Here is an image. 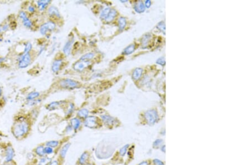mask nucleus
Here are the masks:
<instances>
[{"instance_id":"f257e3e1","label":"nucleus","mask_w":251,"mask_h":165,"mask_svg":"<svg viewBox=\"0 0 251 165\" xmlns=\"http://www.w3.org/2000/svg\"><path fill=\"white\" fill-rule=\"evenodd\" d=\"M32 129V121L26 115L19 113L16 115L11 127V133L17 141H22L26 139Z\"/></svg>"},{"instance_id":"f03ea898","label":"nucleus","mask_w":251,"mask_h":165,"mask_svg":"<svg viewBox=\"0 0 251 165\" xmlns=\"http://www.w3.org/2000/svg\"><path fill=\"white\" fill-rule=\"evenodd\" d=\"M0 156L5 162H11L15 160L16 151L12 142L0 141Z\"/></svg>"},{"instance_id":"7ed1b4c3","label":"nucleus","mask_w":251,"mask_h":165,"mask_svg":"<svg viewBox=\"0 0 251 165\" xmlns=\"http://www.w3.org/2000/svg\"><path fill=\"white\" fill-rule=\"evenodd\" d=\"M59 85L64 89L73 90L80 86L78 82L71 79H63L59 82Z\"/></svg>"},{"instance_id":"20e7f679","label":"nucleus","mask_w":251,"mask_h":165,"mask_svg":"<svg viewBox=\"0 0 251 165\" xmlns=\"http://www.w3.org/2000/svg\"><path fill=\"white\" fill-rule=\"evenodd\" d=\"M145 118L150 125H154L158 120V115L155 110H149L145 113Z\"/></svg>"},{"instance_id":"39448f33","label":"nucleus","mask_w":251,"mask_h":165,"mask_svg":"<svg viewBox=\"0 0 251 165\" xmlns=\"http://www.w3.org/2000/svg\"><path fill=\"white\" fill-rule=\"evenodd\" d=\"M84 126L88 128L92 129L97 128L99 125V119L97 117L94 116H88L84 120Z\"/></svg>"},{"instance_id":"423d86ee","label":"nucleus","mask_w":251,"mask_h":165,"mask_svg":"<svg viewBox=\"0 0 251 165\" xmlns=\"http://www.w3.org/2000/svg\"><path fill=\"white\" fill-rule=\"evenodd\" d=\"M19 67L21 69H25L29 66L31 63L32 58L29 54H24L19 58Z\"/></svg>"},{"instance_id":"0eeeda50","label":"nucleus","mask_w":251,"mask_h":165,"mask_svg":"<svg viewBox=\"0 0 251 165\" xmlns=\"http://www.w3.org/2000/svg\"><path fill=\"white\" fill-rule=\"evenodd\" d=\"M56 25L55 23L52 21H49L46 22L45 24H43L40 29V33L43 35H47L48 32L52 31L55 29Z\"/></svg>"},{"instance_id":"6e6552de","label":"nucleus","mask_w":251,"mask_h":165,"mask_svg":"<svg viewBox=\"0 0 251 165\" xmlns=\"http://www.w3.org/2000/svg\"><path fill=\"white\" fill-rule=\"evenodd\" d=\"M71 143L68 142L65 143V145H64L63 146L60 148V149L59 150V156L58 158V160L60 162V163L61 164L62 162L64 160V158L66 157L67 152L68 151V149H69V147H71Z\"/></svg>"},{"instance_id":"1a4fd4ad","label":"nucleus","mask_w":251,"mask_h":165,"mask_svg":"<svg viewBox=\"0 0 251 165\" xmlns=\"http://www.w3.org/2000/svg\"><path fill=\"white\" fill-rule=\"evenodd\" d=\"M102 122L107 126H115L117 124L116 118L108 115H104L101 116Z\"/></svg>"},{"instance_id":"9d476101","label":"nucleus","mask_w":251,"mask_h":165,"mask_svg":"<svg viewBox=\"0 0 251 165\" xmlns=\"http://www.w3.org/2000/svg\"><path fill=\"white\" fill-rule=\"evenodd\" d=\"M45 143H41L39 145H38L36 147H35L34 149H32V152L35 155L36 157H41L45 156V152H44V148H45Z\"/></svg>"},{"instance_id":"9b49d317","label":"nucleus","mask_w":251,"mask_h":165,"mask_svg":"<svg viewBox=\"0 0 251 165\" xmlns=\"http://www.w3.org/2000/svg\"><path fill=\"white\" fill-rule=\"evenodd\" d=\"M51 161H52L51 158L45 156L44 157L39 158V159L37 162H35V159L33 161H32V162L34 165H49Z\"/></svg>"},{"instance_id":"f8f14e48","label":"nucleus","mask_w":251,"mask_h":165,"mask_svg":"<svg viewBox=\"0 0 251 165\" xmlns=\"http://www.w3.org/2000/svg\"><path fill=\"white\" fill-rule=\"evenodd\" d=\"M89 65H90L89 61H88V62H84V61L78 62L74 65L73 68L75 71L82 72L85 68L87 67Z\"/></svg>"},{"instance_id":"ddd939ff","label":"nucleus","mask_w":251,"mask_h":165,"mask_svg":"<svg viewBox=\"0 0 251 165\" xmlns=\"http://www.w3.org/2000/svg\"><path fill=\"white\" fill-rule=\"evenodd\" d=\"M89 158V153L88 152H84L79 157L78 160L79 165H86Z\"/></svg>"},{"instance_id":"4468645a","label":"nucleus","mask_w":251,"mask_h":165,"mask_svg":"<svg viewBox=\"0 0 251 165\" xmlns=\"http://www.w3.org/2000/svg\"><path fill=\"white\" fill-rule=\"evenodd\" d=\"M62 63H63V61L62 60H60V59L55 60L52 64V66H51V69H52L53 72H57L59 71V70L60 69V67L62 65Z\"/></svg>"},{"instance_id":"2eb2a0df","label":"nucleus","mask_w":251,"mask_h":165,"mask_svg":"<svg viewBox=\"0 0 251 165\" xmlns=\"http://www.w3.org/2000/svg\"><path fill=\"white\" fill-rule=\"evenodd\" d=\"M73 42V39L68 40L65 43L64 46L63 47V52L67 56H69L71 54V46H72Z\"/></svg>"},{"instance_id":"dca6fc26","label":"nucleus","mask_w":251,"mask_h":165,"mask_svg":"<svg viewBox=\"0 0 251 165\" xmlns=\"http://www.w3.org/2000/svg\"><path fill=\"white\" fill-rule=\"evenodd\" d=\"M71 125L75 131L78 130L81 125V121L78 118H72L71 120Z\"/></svg>"},{"instance_id":"f3484780","label":"nucleus","mask_w":251,"mask_h":165,"mask_svg":"<svg viewBox=\"0 0 251 165\" xmlns=\"http://www.w3.org/2000/svg\"><path fill=\"white\" fill-rule=\"evenodd\" d=\"M48 14L50 16H52V17L56 16L58 18L60 17V15L58 11V9L53 6L49 7L48 10Z\"/></svg>"},{"instance_id":"a211bd4d","label":"nucleus","mask_w":251,"mask_h":165,"mask_svg":"<svg viewBox=\"0 0 251 165\" xmlns=\"http://www.w3.org/2000/svg\"><path fill=\"white\" fill-rule=\"evenodd\" d=\"M134 10L138 13H142L145 11V6L142 1L137 2L134 6Z\"/></svg>"},{"instance_id":"6ab92c4d","label":"nucleus","mask_w":251,"mask_h":165,"mask_svg":"<svg viewBox=\"0 0 251 165\" xmlns=\"http://www.w3.org/2000/svg\"><path fill=\"white\" fill-rule=\"evenodd\" d=\"M63 101H55V102H51L50 104H49L47 105V109L49 111H53V110H55L57 109H58V107H59L60 106V105L62 104H63Z\"/></svg>"},{"instance_id":"aec40b11","label":"nucleus","mask_w":251,"mask_h":165,"mask_svg":"<svg viewBox=\"0 0 251 165\" xmlns=\"http://www.w3.org/2000/svg\"><path fill=\"white\" fill-rule=\"evenodd\" d=\"M60 143V142L59 140H50L45 142V146L52 147L54 149L58 148V146H59Z\"/></svg>"},{"instance_id":"412c9836","label":"nucleus","mask_w":251,"mask_h":165,"mask_svg":"<svg viewBox=\"0 0 251 165\" xmlns=\"http://www.w3.org/2000/svg\"><path fill=\"white\" fill-rule=\"evenodd\" d=\"M117 15V11L115 9H112L110 11L108 15L107 16V17L106 18V19L104 20L107 22H110L111 21H112L114 18H115V17Z\"/></svg>"},{"instance_id":"4be33fe9","label":"nucleus","mask_w":251,"mask_h":165,"mask_svg":"<svg viewBox=\"0 0 251 165\" xmlns=\"http://www.w3.org/2000/svg\"><path fill=\"white\" fill-rule=\"evenodd\" d=\"M50 3V1H39L37 2L38 6L40 11H43L47 8L48 5Z\"/></svg>"},{"instance_id":"5701e85b","label":"nucleus","mask_w":251,"mask_h":165,"mask_svg":"<svg viewBox=\"0 0 251 165\" xmlns=\"http://www.w3.org/2000/svg\"><path fill=\"white\" fill-rule=\"evenodd\" d=\"M89 115V111L86 109H82L81 110H79L77 113V115L78 117L80 118H86Z\"/></svg>"},{"instance_id":"b1692460","label":"nucleus","mask_w":251,"mask_h":165,"mask_svg":"<svg viewBox=\"0 0 251 165\" xmlns=\"http://www.w3.org/2000/svg\"><path fill=\"white\" fill-rule=\"evenodd\" d=\"M94 56V53L92 52H89V53H87L86 54L83 55V56H82L80 58V60L81 61H84V62H88L89 60H92Z\"/></svg>"},{"instance_id":"393cba45","label":"nucleus","mask_w":251,"mask_h":165,"mask_svg":"<svg viewBox=\"0 0 251 165\" xmlns=\"http://www.w3.org/2000/svg\"><path fill=\"white\" fill-rule=\"evenodd\" d=\"M39 96V92H36V91H34V92H32L31 93H30L27 96L26 100L28 101H32V100L37 99Z\"/></svg>"},{"instance_id":"a878e982","label":"nucleus","mask_w":251,"mask_h":165,"mask_svg":"<svg viewBox=\"0 0 251 165\" xmlns=\"http://www.w3.org/2000/svg\"><path fill=\"white\" fill-rule=\"evenodd\" d=\"M142 71L143 70L141 68H137L136 69H135L134 70L133 75H132L133 79L134 80H138L141 76Z\"/></svg>"},{"instance_id":"bb28decb","label":"nucleus","mask_w":251,"mask_h":165,"mask_svg":"<svg viewBox=\"0 0 251 165\" xmlns=\"http://www.w3.org/2000/svg\"><path fill=\"white\" fill-rule=\"evenodd\" d=\"M118 27L119 30L122 31L125 28L126 25V20L125 18L123 17H120L118 19Z\"/></svg>"},{"instance_id":"cd10ccee","label":"nucleus","mask_w":251,"mask_h":165,"mask_svg":"<svg viewBox=\"0 0 251 165\" xmlns=\"http://www.w3.org/2000/svg\"><path fill=\"white\" fill-rule=\"evenodd\" d=\"M110 10H111V9L109 7H106L103 8L101 12V14H100L101 18L102 19L105 20L106 18L107 17V16L108 15Z\"/></svg>"},{"instance_id":"c85d7f7f","label":"nucleus","mask_w":251,"mask_h":165,"mask_svg":"<svg viewBox=\"0 0 251 165\" xmlns=\"http://www.w3.org/2000/svg\"><path fill=\"white\" fill-rule=\"evenodd\" d=\"M135 49V45L132 44L126 47L123 52V55H128L132 54Z\"/></svg>"},{"instance_id":"c756f323","label":"nucleus","mask_w":251,"mask_h":165,"mask_svg":"<svg viewBox=\"0 0 251 165\" xmlns=\"http://www.w3.org/2000/svg\"><path fill=\"white\" fill-rule=\"evenodd\" d=\"M44 152H45V156H47L49 157V156H51L55 153V149H54L52 147H50L49 146H45V148H44Z\"/></svg>"},{"instance_id":"7c9ffc66","label":"nucleus","mask_w":251,"mask_h":165,"mask_svg":"<svg viewBox=\"0 0 251 165\" xmlns=\"http://www.w3.org/2000/svg\"><path fill=\"white\" fill-rule=\"evenodd\" d=\"M129 146H130V145L128 144H126L125 146H123L121 149H119V155L123 157V156H125V155L126 154V153H127V149H128Z\"/></svg>"},{"instance_id":"2f4dec72","label":"nucleus","mask_w":251,"mask_h":165,"mask_svg":"<svg viewBox=\"0 0 251 165\" xmlns=\"http://www.w3.org/2000/svg\"><path fill=\"white\" fill-rule=\"evenodd\" d=\"M23 22L24 26H25L27 28H31L32 26V21L28 17H27V18L23 20Z\"/></svg>"},{"instance_id":"473e14b6","label":"nucleus","mask_w":251,"mask_h":165,"mask_svg":"<svg viewBox=\"0 0 251 165\" xmlns=\"http://www.w3.org/2000/svg\"><path fill=\"white\" fill-rule=\"evenodd\" d=\"M0 165H18L17 162L14 160L11 162H5L2 160L0 159Z\"/></svg>"},{"instance_id":"72a5a7b5","label":"nucleus","mask_w":251,"mask_h":165,"mask_svg":"<svg viewBox=\"0 0 251 165\" xmlns=\"http://www.w3.org/2000/svg\"><path fill=\"white\" fill-rule=\"evenodd\" d=\"M32 48V44L30 42H27L25 47L24 50V54H29L30 51H31Z\"/></svg>"},{"instance_id":"f704fd0d","label":"nucleus","mask_w":251,"mask_h":165,"mask_svg":"<svg viewBox=\"0 0 251 165\" xmlns=\"http://www.w3.org/2000/svg\"><path fill=\"white\" fill-rule=\"evenodd\" d=\"M163 142V140L161 139H157L154 142L153 144V146L154 147H157L158 146H160Z\"/></svg>"},{"instance_id":"c9c22d12","label":"nucleus","mask_w":251,"mask_h":165,"mask_svg":"<svg viewBox=\"0 0 251 165\" xmlns=\"http://www.w3.org/2000/svg\"><path fill=\"white\" fill-rule=\"evenodd\" d=\"M74 109V105H73V103H71V104L69 105V108H68V111H67V115H70V114H71V113L73 112Z\"/></svg>"},{"instance_id":"e433bc0d","label":"nucleus","mask_w":251,"mask_h":165,"mask_svg":"<svg viewBox=\"0 0 251 165\" xmlns=\"http://www.w3.org/2000/svg\"><path fill=\"white\" fill-rule=\"evenodd\" d=\"M19 17L22 20V21L23 20H24L25 18H26L27 17L26 13L25 11H21L20 12V13H19Z\"/></svg>"},{"instance_id":"4c0bfd02","label":"nucleus","mask_w":251,"mask_h":165,"mask_svg":"<svg viewBox=\"0 0 251 165\" xmlns=\"http://www.w3.org/2000/svg\"><path fill=\"white\" fill-rule=\"evenodd\" d=\"M154 163L155 165H164V164L161 161L158 159L154 160Z\"/></svg>"},{"instance_id":"58836bf2","label":"nucleus","mask_w":251,"mask_h":165,"mask_svg":"<svg viewBox=\"0 0 251 165\" xmlns=\"http://www.w3.org/2000/svg\"><path fill=\"white\" fill-rule=\"evenodd\" d=\"M60 164H61L58 160H52L49 165H60Z\"/></svg>"},{"instance_id":"ea45409f","label":"nucleus","mask_w":251,"mask_h":165,"mask_svg":"<svg viewBox=\"0 0 251 165\" xmlns=\"http://www.w3.org/2000/svg\"><path fill=\"white\" fill-rule=\"evenodd\" d=\"M27 10H28V11H29V12H30V13H34L35 11V7L34 6H32V5H30V6H29V7H28V8H27Z\"/></svg>"},{"instance_id":"a19ab883","label":"nucleus","mask_w":251,"mask_h":165,"mask_svg":"<svg viewBox=\"0 0 251 165\" xmlns=\"http://www.w3.org/2000/svg\"><path fill=\"white\" fill-rule=\"evenodd\" d=\"M157 63H158V64H160L161 65H164L165 63L164 58H160L158 59V60L157 61Z\"/></svg>"},{"instance_id":"79ce46f5","label":"nucleus","mask_w":251,"mask_h":165,"mask_svg":"<svg viewBox=\"0 0 251 165\" xmlns=\"http://www.w3.org/2000/svg\"><path fill=\"white\" fill-rule=\"evenodd\" d=\"M72 130H73V128H72V127L70 125L67 126V128H66V130H65V132L67 134L68 133H70L71 132Z\"/></svg>"},{"instance_id":"37998d69","label":"nucleus","mask_w":251,"mask_h":165,"mask_svg":"<svg viewBox=\"0 0 251 165\" xmlns=\"http://www.w3.org/2000/svg\"><path fill=\"white\" fill-rule=\"evenodd\" d=\"M161 27V28H160V30H165V25H164V24H163V23H162V24H160L158 25V27L159 28V27Z\"/></svg>"},{"instance_id":"c03bdc74","label":"nucleus","mask_w":251,"mask_h":165,"mask_svg":"<svg viewBox=\"0 0 251 165\" xmlns=\"http://www.w3.org/2000/svg\"><path fill=\"white\" fill-rule=\"evenodd\" d=\"M145 6L147 7V8H149L150 7V6H151V1H146V2H145Z\"/></svg>"},{"instance_id":"a18cd8bd","label":"nucleus","mask_w":251,"mask_h":165,"mask_svg":"<svg viewBox=\"0 0 251 165\" xmlns=\"http://www.w3.org/2000/svg\"><path fill=\"white\" fill-rule=\"evenodd\" d=\"M139 165H149V164L147 161H143L141 163H140Z\"/></svg>"},{"instance_id":"49530a36","label":"nucleus","mask_w":251,"mask_h":165,"mask_svg":"<svg viewBox=\"0 0 251 165\" xmlns=\"http://www.w3.org/2000/svg\"><path fill=\"white\" fill-rule=\"evenodd\" d=\"M34 165V164H32V161H27V163L26 164V165Z\"/></svg>"},{"instance_id":"de8ad7c7","label":"nucleus","mask_w":251,"mask_h":165,"mask_svg":"<svg viewBox=\"0 0 251 165\" xmlns=\"http://www.w3.org/2000/svg\"><path fill=\"white\" fill-rule=\"evenodd\" d=\"M161 150L163 152H165V146H163L161 148Z\"/></svg>"},{"instance_id":"09e8293b","label":"nucleus","mask_w":251,"mask_h":165,"mask_svg":"<svg viewBox=\"0 0 251 165\" xmlns=\"http://www.w3.org/2000/svg\"><path fill=\"white\" fill-rule=\"evenodd\" d=\"M2 94V89L1 87H0V97H1Z\"/></svg>"},{"instance_id":"8fccbe9b","label":"nucleus","mask_w":251,"mask_h":165,"mask_svg":"<svg viewBox=\"0 0 251 165\" xmlns=\"http://www.w3.org/2000/svg\"></svg>"},{"instance_id":"3c124183","label":"nucleus","mask_w":251,"mask_h":165,"mask_svg":"<svg viewBox=\"0 0 251 165\" xmlns=\"http://www.w3.org/2000/svg\"><path fill=\"white\" fill-rule=\"evenodd\" d=\"M0 27H1V26H0Z\"/></svg>"}]
</instances>
